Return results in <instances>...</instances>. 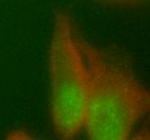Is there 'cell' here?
Here are the masks:
<instances>
[{"label": "cell", "mask_w": 150, "mask_h": 140, "mask_svg": "<svg viewBox=\"0 0 150 140\" xmlns=\"http://www.w3.org/2000/svg\"><path fill=\"white\" fill-rule=\"evenodd\" d=\"M75 39L88 78L83 128L91 139H130L149 111V93L127 66L93 45L76 26Z\"/></svg>", "instance_id": "6da1fadb"}, {"label": "cell", "mask_w": 150, "mask_h": 140, "mask_svg": "<svg viewBox=\"0 0 150 140\" xmlns=\"http://www.w3.org/2000/svg\"><path fill=\"white\" fill-rule=\"evenodd\" d=\"M50 64L54 128L61 138L71 139L83 129L88 78L75 39V25L66 14L56 15Z\"/></svg>", "instance_id": "7a4b0ae2"}]
</instances>
